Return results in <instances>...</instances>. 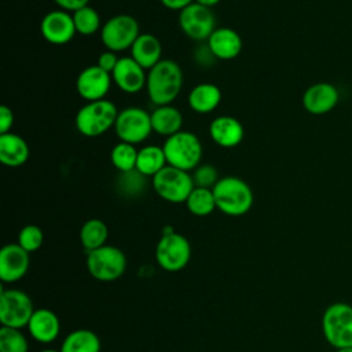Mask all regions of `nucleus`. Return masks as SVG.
<instances>
[{
    "mask_svg": "<svg viewBox=\"0 0 352 352\" xmlns=\"http://www.w3.org/2000/svg\"><path fill=\"white\" fill-rule=\"evenodd\" d=\"M118 110L111 100L87 102L76 114V129L87 138H96L114 128Z\"/></svg>",
    "mask_w": 352,
    "mask_h": 352,
    "instance_id": "obj_3",
    "label": "nucleus"
},
{
    "mask_svg": "<svg viewBox=\"0 0 352 352\" xmlns=\"http://www.w3.org/2000/svg\"><path fill=\"white\" fill-rule=\"evenodd\" d=\"M340 99L338 89L330 82H315L302 94V107L314 116H322L331 111Z\"/></svg>",
    "mask_w": 352,
    "mask_h": 352,
    "instance_id": "obj_16",
    "label": "nucleus"
},
{
    "mask_svg": "<svg viewBox=\"0 0 352 352\" xmlns=\"http://www.w3.org/2000/svg\"><path fill=\"white\" fill-rule=\"evenodd\" d=\"M221 102V91L216 84L201 82L188 94V104L191 110L199 114L212 113Z\"/></svg>",
    "mask_w": 352,
    "mask_h": 352,
    "instance_id": "obj_24",
    "label": "nucleus"
},
{
    "mask_svg": "<svg viewBox=\"0 0 352 352\" xmlns=\"http://www.w3.org/2000/svg\"><path fill=\"white\" fill-rule=\"evenodd\" d=\"M0 352H29V342L21 329L0 327Z\"/></svg>",
    "mask_w": 352,
    "mask_h": 352,
    "instance_id": "obj_31",
    "label": "nucleus"
},
{
    "mask_svg": "<svg viewBox=\"0 0 352 352\" xmlns=\"http://www.w3.org/2000/svg\"><path fill=\"white\" fill-rule=\"evenodd\" d=\"M166 162L170 166L190 172L199 166L202 158V144L197 135L180 131L165 139L162 144Z\"/></svg>",
    "mask_w": 352,
    "mask_h": 352,
    "instance_id": "obj_4",
    "label": "nucleus"
},
{
    "mask_svg": "<svg viewBox=\"0 0 352 352\" xmlns=\"http://www.w3.org/2000/svg\"><path fill=\"white\" fill-rule=\"evenodd\" d=\"M191 258V245L188 239L173 231L164 228L162 236L155 246V260L158 265L168 272H177L187 267Z\"/></svg>",
    "mask_w": 352,
    "mask_h": 352,
    "instance_id": "obj_6",
    "label": "nucleus"
},
{
    "mask_svg": "<svg viewBox=\"0 0 352 352\" xmlns=\"http://www.w3.org/2000/svg\"><path fill=\"white\" fill-rule=\"evenodd\" d=\"M55 4L59 6L60 10H65L67 12H74L82 7L89 6V0H54Z\"/></svg>",
    "mask_w": 352,
    "mask_h": 352,
    "instance_id": "obj_36",
    "label": "nucleus"
},
{
    "mask_svg": "<svg viewBox=\"0 0 352 352\" xmlns=\"http://www.w3.org/2000/svg\"><path fill=\"white\" fill-rule=\"evenodd\" d=\"M12 125H14V113L8 106L3 104L0 107V133L11 132Z\"/></svg>",
    "mask_w": 352,
    "mask_h": 352,
    "instance_id": "obj_35",
    "label": "nucleus"
},
{
    "mask_svg": "<svg viewBox=\"0 0 352 352\" xmlns=\"http://www.w3.org/2000/svg\"><path fill=\"white\" fill-rule=\"evenodd\" d=\"M184 204H186L188 212L194 216H198V217L208 216L214 209H217L216 199H214V195H213V190L206 188V187L195 186Z\"/></svg>",
    "mask_w": 352,
    "mask_h": 352,
    "instance_id": "obj_28",
    "label": "nucleus"
},
{
    "mask_svg": "<svg viewBox=\"0 0 352 352\" xmlns=\"http://www.w3.org/2000/svg\"><path fill=\"white\" fill-rule=\"evenodd\" d=\"M322 331L326 341L336 349L352 346V305L330 304L322 316Z\"/></svg>",
    "mask_w": 352,
    "mask_h": 352,
    "instance_id": "obj_5",
    "label": "nucleus"
},
{
    "mask_svg": "<svg viewBox=\"0 0 352 352\" xmlns=\"http://www.w3.org/2000/svg\"><path fill=\"white\" fill-rule=\"evenodd\" d=\"M243 43L238 32L228 26L216 28L208 38L209 52L220 60H231L242 51Z\"/></svg>",
    "mask_w": 352,
    "mask_h": 352,
    "instance_id": "obj_18",
    "label": "nucleus"
},
{
    "mask_svg": "<svg viewBox=\"0 0 352 352\" xmlns=\"http://www.w3.org/2000/svg\"><path fill=\"white\" fill-rule=\"evenodd\" d=\"M213 195L216 199L217 209L232 217L246 214L254 201L250 186L241 177L224 176L213 186Z\"/></svg>",
    "mask_w": 352,
    "mask_h": 352,
    "instance_id": "obj_2",
    "label": "nucleus"
},
{
    "mask_svg": "<svg viewBox=\"0 0 352 352\" xmlns=\"http://www.w3.org/2000/svg\"><path fill=\"white\" fill-rule=\"evenodd\" d=\"M219 173L217 169L213 165H199L194 169L192 180L194 184L198 187H206L213 188V186L219 182Z\"/></svg>",
    "mask_w": 352,
    "mask_h": 352,
    "instance_id": "obj_33",
    "label": "nucleus"
},
{
    "mask_svg": "<svg viewBox=\"0 0 352 352\" xmlns=\"http://www.w3.org/2000/svg\"><path fill=\"white\" fill-rule=\"evenodd\" d=\"M111 82L113 78L110 73L104 72L98 65H92L80 72L76 80V88L82 99L95 102L106 98Z\"/></svg>",
    "mask_w": 352,
    "mask_h": 352,
    "instance_id": "obj_14",
    "label": "nucleus"
},
{
    "mask_svg": "<svg viewBox=\"0 0 352 352\" xmlns=\"http://www.w3.org/2000/svg\"><path fill=\"white\" fill-rule=\"evenodd\" d=\"M40 352H62L60 349H51V348H47V349H41Z\"/></svg>",
    "mask_w": 352,
    "mask_h": 352,
    "instance_id": "obj_40",
    "label": "nucleus"
},
{
    "mask_svg": "<svg viewBox=\"0 0 352 352\" xmlns=\"http://www.w3.org/2000/svg\"><path fill=\"white\" fill-rule=\"evenodd\" d=\"M72 15H73L76 32L78 34L91 36V34H95L98 30H100L103 26L100 23L99 12L91 6H87L74 11Z\"/></svg>",
    "mask_w": 352,
    "mask_h": 352,
    "instance_id": "obj_30",
    "label": "nucleus"
},
{
    "mask_svg": "<svg viewBox=\"0 0 352 352\" xmlns=\"http://www.w3.org/2000/svg\"><path fill=\"white\" fill-rule=\"evenodd\" d=\"M160 1L165 8L172 11H179V12L186 7H188L190 4L195 3V0H160Z\"/></svg>",
    "mask_w": 352,
    "mask_h": 352,
    "instance_id": "obj_37",
    "label": "nucleus"
},
{
    "mask_svg": "<svg viewBox=\"0 0 352 352\" xmlns=\"http://www.w3.org/2000/svg\"><path fill=\"white\" fill-rule=\"evenodd\" d=\"M40 32L43 38L54 45L67 44L77 33L73 15L60 8L50 11L43 16Z\"/></svg>",
    "mask_w": 352,
    "mask_h": 352,
    "instance_id": "obj_13",
    "label": "nucleus"
},
{
    "mask_svg": "<svg viewBox=\"0 0 352 352\" xmlns=\"http://www.w3.org/2000/svg\"><path fill=\"white\" fill-rule=\"evenodd\" d=\"M34 305L32 298L19 289H1L0 292V322L1 326L21 329L26 327Z\"/></svg>",
    "mask_w": 352,
    "mask_h": 352,
    "instance_id": "obj_10",
    "label": "nucleus"
},
{
    "mask_svg": "<svg viewBox=\"0 0 352 352\" xmlns=\"http://www.w3.org/2000/svg\"><path fill=\"white\" fill-rule=\"evenodd\" d=\"M182 87L183 72L172 59H162L147 72V95L157 106L170 104L179 96Z\"/></svg>",
    "mask_w": 352,
    "mask_h": 352,
    "instance_id": "obj_1",
    "label": "nucleus"
},
{
    "mask_svg": "<svg viewBox=\"0 0 352 352\" xmlns=\"http://www.w3.org/2000/svg\"><path fill=\"white\" fill-rule=\"evenodd\" d=\"M162 55V45L160 40L151 33H140L131 47V56L146 70L154 67Z\"/></svg>",
    "mask_w": 352,
    "mask_h": 352,
    "instance_id": "obj_22",
    "label": "nucleus"
},
{
    "mask_svg": "<svg viewBox=\"0 0 352 352\" xmlns=\"http://www.w3.org/2000/svg\"><path fill=\"white\" fill-rule=\"evenodd\" d=\"M111 78L122 92L138 94L146 87L147 73L132 56H122L111 73Z\"/></svg>",
    "mask_w": 352,
    "mask_h": 352,
    "instance_id": "obj_17",
    "label": "nucleus"
},
{
    "mask_svg": "<svg viewBox=\"0 0 352 352\" xmlns=\"http://www.w3.org/2000/svg\"><path fill=\"white\" fill-rule=\"evenodd\" d=\"M87 270L92 278L100 282L120 279L126 270L124 252L113 245H104L87 253Z\"/></svg>",
    "mask_w": 352,
    "mask_h": 352,
    "instance_id": "obj_7",
    "label": "nucleus"
},
{
    "mask_svg": "<svg viewBox=\"0 0 352 352\" xmlns=\"http://www.w3.org/2000/svg\"><path fill=\"white\" fill-rule=\"evenodd\" d=\"M107 238H109V228L106 223L102 221L100 219L87 220L80 230V242L87 253L107 245L106 243Z\"/></svg>",
    "mask_w": 352,
    "mask_h": 352,
    "instance_id": "obj_27",
    "label": "nucleus"
},
{
    "mask_svg": "<svg viewBox=\"0 0 352 352\" xmlns=\"http://www.w3.org/2000/svg\"><path fill=\"white\" fill-rule=\"evenodd\" d=\"M26 327L33 340L40 344H50L55 341L60 333V320L54 311L38 308L34 309Z\"/></svg>",
    "mask_w": 352,
    "mask_h": 352,
    "instance_id": "obj_19",
    "label": "nucleus"
},
{
    "mask_svg": "<svg viewBox=\"0 0 352 352\" xmlns=\"http://www.w3.org/2000/svg\"><path fill=\"white\" fill-rule=\"evenodd\" d=\"M151 126L158 135L169 138L182 131L183 116L179 109L172 104L157 106L151 113Z\"/></svg>",
    "mask_w": 352,
    "mask_h": 352,
    "instance_id": "obj_23",
    "label": "nucleus"
},
{
    "mask_svg": "<svg viewBox=\"0 0 352 352\" xmlns=\"http://www.w3.org/2000/svg\"><path fill=\"white\" fill-rule=\"evenodd\" d=\"M29 158V146L26 140L14 132L0 133V161L10 168L23 165Z\"/></svg>",
    "mask_w": 352,
    "mask_h": 352,
    "instance_id": "obj_21",
    "label": "nucleus"
},
{
    "mask_svg": "<svg viewBox=\"0 0 352 352\" xmlns=\"http://www.w3.org/2000/svg\"><path fill=\"white\" fill-rule=\"evenodd\" d=\"M337 352H352V346H346V348H341V349H337Z\"/></svg>",
    "mask_w": 352,
    "mask_h": 352,
    "instance_id": "obj_39",
    "label": "nucleus"
},
{
    "mask_svg": "<svg viewBox=\"0 0 352 352\" xmlns=\"http://www.w3.org/2000/svg\"><path fill=\"white\" fill-rule=\"evenodd\" d=\"M114 132L120 142L133 146L144 142L153 132L150 113L140 107H126L118 111Z\"/></svg>",
    "mask_w": 352,
    "mask_h": 352,
    "instance_id": "obj_11",
    "label": "nucleus"
},
{
    "mask_svg": "<svg viewBox=\"0 0 352 352\" xmlns=\"http://www.w3.org/2000/svg\"><path fill=\"white\" fill-rule=\"evenodd\" d=\"M44 242V232L38 226L28 224L18 232L16 243L28 253H33L41 248Z\"/></svg>",
    "mask_w": 352,
    "mask_h": 352,
    "instance_id": "obj_32",
    "label": "nucleus"
},
{
    "mask_svg": "<svg viewBox=\"0 0 352 352\" xmlns=\"http://www.w3.org/2000/svg\"><path fill=\"white\" fill-rule=\"evenodd\" d=\"M138 151L133 144L118 142L110 153V161L113 166L120 173L132 172L136 169V161H138Z\"/></svg>",
    "mask_w": 352,
    "mask_h": 352,
    "instance_id": "obj_29",
    "label": "nucleus"
},
{
    "mask_svg": "<svg viewBox=\"0 0 352 352\" xmlns=\"http://www.w3.org/2000/svg\"><path fill=\"white\" fill-rule=\"evenodd\" d=\"M100 348L99 336L88 329L70 331L60 345L62 352H100Z\"/></svg>",
    "mask_w": 352,
    "mask_h": 352,
    "instance_id": "obj_25",
    "label": "nucleus"
},
{
    "mask_svg": "<svg viewBox=\"0 0 352 352\" xmlns=\"http://www.w3.org/2000/svg\"><path fill=\"white\" fill-rule=\"evenodd\" d=\"M139 23L129 14H117L107 19L100 29V40L106 50L121 52L131 50L139 37Z\"/></svg>",
    "mask_w": 352,
    "mask_h": 352,
    "instance_id": "obj_9",
    "label": "nucleus"
},
{
    "mask_svg": "<svg viewBox=\"0 0 352 352\" xmlns=\"http://www.w3.org/2000/svg\"><path fill=\"white\" fill-rule=\"evenodd\" d=\"M212 140L224 148H232L243 140L245 129L239 120L231 116H219L209 125Z\"/></svg>",
    "mask_w": 352,
    "mask_h": 352,
    "instance_id": "obj_20",
    "label": "nucleus"
},
{
    "mask_svg": "<svg viewBox=\"0 0 352 352\" xmlns=\"http://www.w3.org/2000/svg\"><path fill=\"white\" fill-rule=\"evenodd\" d=\"M30 264V253L18 243L4 245L0 250V279L4 283H15L22 279Z\"/></svg>",
    "mask_w": 352,
    "mask_h": 352,
    "instance_id": "obj_15",
    "label": "nucleus"
},
{
    "mask_svg": "<svg viewBox=\"0 0 352 352\" xmlns=\"http://www.w3.org/2000/svg\"><path fill=\"white\" fill-rule=\"evenodd\" d=\"M116 54H117V52H113V51H109V50L103 51V52L99 55L96 65H98L100 69H103L104 72H107V73L111 74V73L114 72V69H116L118 60H120V58H118Z\"/></svg>",
    "mask_w": 352,
    "mask_h": 352,
    "instance_id": "obj_34",
    "label": "nucleus"
},
{
    "mask_svg": "<svg viewBox=\"0 0 352 352\" xmlns=\"http://www.w3.org/2000/svg\"><path fill=\"white\" fill-rule=\"evenodd\" d=\"M195 3L204 6V7H208V8H212L214 7L216 4L220 3V0H195Z\"/></svg>",
    "mask_w": 352,
    "mask_h": 352,
    "instance_id": "obj_38",
    "label": "nucleus"
},
{
    "mask_svg": "<svg viewBox=\"0 0 352 352\" xmlns=\"http://www.w3.org/2000/svg\"><path fill=\"white\" fill-rule=\"evenodd\" d=\"M168 165L164 148L160 146L148 144L138 151L136 170L143 176L154 177L161 169Z\"/></svg>",
    "mask_w": 352,
    "mask_h": 352,
    "instance_id": "obj_26",
    "label": "nucleus"
},
{
    "mask_svg": "<svg viewBox=\"0 0 352 352\" xmlns=\"http://www.w3.org/2000/svg\"><path fill=\"white\" fill-rule=\"evenodd\" d=\"M195 187L192 175L166 165L153 177V188L160 198L170 204H183Z\"/></svg>",
    "mask_w": 352,
    "mask_h": 352,
    "instance_id": "obj_8",
    "label": "nucleus"
},
{
    "mask_svg": "<svg viewBox=\"0 0 352 352\" xmlns=\"http://www.w3.org/2000/svg\"><path fill=\"white\" fill-rule=\"evenodd\" d=\"M179 26L188 38L204 41L208 40L216 29V19L210 8L192 3L180 11Z\"/></svg>",
    "mask_w": 352,
    "mask_h": 352,
    "instance_id": "obj_12",
    "label": "nucleus"
}]
</instances>
